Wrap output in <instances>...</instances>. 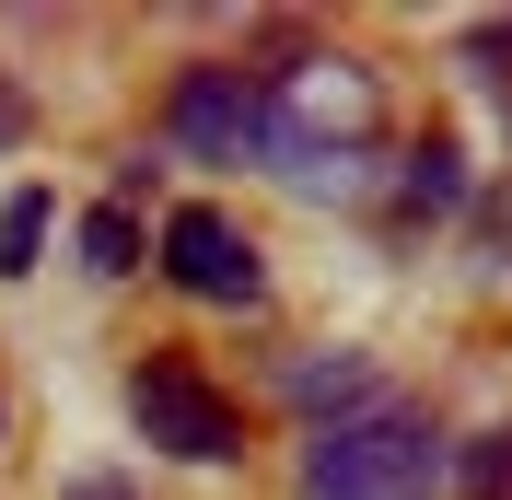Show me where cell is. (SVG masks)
Masks as SVG:
<instances>
[{
	"mask_svg": "<svg viewBox=\"0 0 512 500\" xmlns=\"http://www.w3.org/2000/svg\"><path fill=\"white\" fill-rule=\"evenodd\" d=\"M163 280L198 291V303H256L268 268H256V245L233 233L222 210H175V221H163Z\"/></svg>",
	"mask_w": 512,
	"mask_h": 500,
	"instance_id": "277c9868",
	"label": "cell"
},
{
	"mask_svg": "<svg viewBox=\"0 0 512 500\" xmlns=\"http://www.w3.org/2000/svg\"><path fill=\"white\" fill-rule=\"evenodd\" d=\"M478 59H512V24H489V35H478Z\"/></svg>",
	"mask_w": 512,
	"mask_h": 500,
	"instance_id": "8fae6325",
	"label": "cell"
},
{
	"mask_svg": "<svg viewBox=\"0 0 512 500\" xmlns=\"http://www.w3.org/2000/svg\"><path fill=\"white\" fill-rule=\"evenodd\" d=\"M431 489H443V442L396 396L361 407V419H326L303 442V500H431Z\"/></svg>",
	"mask_w": 512,
	"mask_h": 500,
	"instance_id": "6da1fadb",
	"label": "cell"
},
{
	"mask_svg": "<svg viewBox=\"0 0 512 500\" xmlns=\"http://www.w3.org/2000/svg\"><path fill=\"white\" fill-rule=\"evenodd\" d=\"M82 268H94V280L140 268V221H128V210H94V221H82Z\"/></svg>",
	"mask_w": 512,
	"mask_h": 500,
	"instance_id": "9c48e42d",
	"label": "cell"
},
{
	"mask_svg": "<svg viewBox=\"0 0 512 500\" xmlns=\"http://www.w3.org/2000/svg\"><path fill=\"white\" fill-rule=\"evenodd\" d=\"M163 140H175L187 163H256V152H268V94H256L233 59H210V70H187V82H175Z\"/></svg>",
	"mask_w": 512,
	"mask_h": 500,
	"instance_id": "7a4b0ae2",
	"label": "cell"
},
{
	"mask_svg": "<svg viewBox=\"0 0 512 500\" xmlns=\"http://www.w3.org/2000/svg\"><path fill=\"white\" fill-rule=\"evenodd\" d=\"M291 407H315L326 419H361V407H384V373L361 361V349H326V361H291Z\"/></svg>",
	"mask_w": 512,
	"mask_h": 500,
	"instance_id": "5b68a950",
	"label": "cell"
},
{
	"mask_svg": "<svg viewBox=\"0 0 512 500\" xmlns=\"http://www.w3.org/2000/svg\"><path fill=\"white\" fill-rule=\"evenodd\" d=\"M443 477H454L466 500H512V431H478L466 454H443Z\"/></svg>",
	"mask_w": 512,
	"mask_h": 500,
	"instance_id": "8992f818",
	"label": "cell"
},
{
	"mask_svg": "<svg viewBox=\"0 0 512 500\" xmlns=\"http://www.w3.org/2000/svg\"><path fill=\"white\" fill-rule=\"evenodd\" d=\"M59 500H128V489H117V477H70Z\"/></svg>",
	"mask_w": 512,
	"mask_h": 500,
	"instance_id": "30bf717a",
	"label": "cell"
},
{
	"mask_svg": "<svg viewBox=\"0 0 512 500\" xmlns=\"http://www.w3.org/2000/svg\"><path fill=\"white\" fill-rule=\"evenodd\" d=\"M128 419H140L163 454H187V466H233V454H245V431H233L222 384L187 373V361H152V373L128 384Z\"/></svg>",
	"mask_w": 512,
	"mask_h": 500,
	"instance_id": "3957f363",
	"label": "cell"
},
{
	"mask_svg": "<svg viewBox=\"0 0 512 500\" xmlns=\"http://www.w3.org/2000/svg\"><path fill=\"white\" fill-rule=\"evenodd\" d=\"M35 245H47V187L0 198V280H24V268H35Z\"/></svg>",
	"mask_w": 512,
	"mask_h": 500,
	"instance_id": "ba28073f",
	"label": "cell"
},
{
	"mask_svg": "<svg viewBox=\"0 0 512 500\" xmlns=\"http://www.w3.org/2000/svg\"><path fill=\"white\" fill-rule=\"evenodd\" d=\"M454 198H466V152L454 140H419L408 152V210H454Z\"/></svg>",
	"mask_w": 512,
	"mask_h": 500,
	"instance_id": "52a82bcc",
	"label": "cell"
}]
</instances>
